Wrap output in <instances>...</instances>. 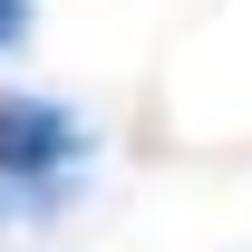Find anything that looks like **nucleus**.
Segmentation results:
<instances>
[{"mask_svg":"<svg viewBox=\"0 0 252 252\" xmlns=\"http://www.w3.org/2000/svg\"><path fill=\"white\" fill-rule=\"evenodd\" d=\"M78 156H88V126L68 117L59 97L0 88V175H10V185H59Z\"/></svg>","mask_w":252,"mask_h":252,"instance_id":"f257e3e1","label":"nucleus"},{"mask_svg":"<svg viewBox=\"0 0 252 252\" xmlns=\"http://www.w3.org/2000/svg\"><path fill=\"white\" fill-rule=\"evenodd\" d=\"M20 30H30V0H0V49H20Z\"/></svg>","mask_w":252,"mask_h":252,"instance_id":"f03ea898","label":"nucleus"}]
</instances>
